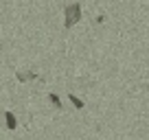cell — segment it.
I'll use <instances>...</instances> for the list:
<instances>
[{
  "label": "cell",
  "mask_w": 149,
  "mask_h": 140,
  "mask_svg": "<svg viewBox=\"0 0 149 140\" xmlns=\"http://www.w3.org/2000/svg\"><path fill=\"white\" fill-rule=\"evenodd\" d=\"M66 20H64V26L66 28H70V26H74V24L81 20V5H77V2H72V5H68L66 7Z\"/></svg>",
  "instance_id": "cell-1"
},
{
  "label": "cell",
  "mask_w": 149,
  "mask_h": 140,
  "mask_svg": "<svg viewBox=\"0 0 149 140\" xmlns=\"http://www.w3.org/2000/svg\"><path fill=\"white\" fill-rule=\"evenodd\" d=\"M5 121H7V127H9V129H15V127H18V121H15L13 112H5Z\"/></svg>",
  "instance_id": "cell-2"
},
{
  "label": "cell",
  "mask_w": 149,
  "mask_h": 140,
  "mask_svg": "<svg viewBox=\"0 0 149 140\" xmlns=\"http://www.w3.org/2000/svg\"><path fill=\"white\" fill-rule=\"evenodd\" d=\"M68 98H70V103H72V105H74L77 110H81V107H84V101H81V98H77L74 94H68Z\"/></svg>",
  "instance_id": "cell-3"
},
{
  "label": "cell",
  "mask_w": 149,
  "mask_h": 140,
  "mask_svg": "<svg viewBox=\"0 0 149 140\" xmlns=\"http://www.w3.org/2000/svg\"><path fill=\"white\" fill-rule=\"evenodd\" d=\"M29 79H35L33 72H18V81H29Z\"/></svg>",
  "instance_id": "cell-4"
},
{
  "label": "cell",
  "mask_w": 149,
  "mask_h": 140,
  "mask_svg": "<svg viewBox=\"0 0 149 140\" xmlns=\"http://www.w3.org/2000/svg\"><path fill=\"white\" fill-rule=\"evenodd\" d=\"M48 98H51V103L53 105H55V107H64V105H61V101H59V96H57V94H48Z\"/></svg>",
  "instance_id": "cell-5"
}]
</instances>
